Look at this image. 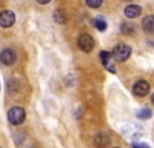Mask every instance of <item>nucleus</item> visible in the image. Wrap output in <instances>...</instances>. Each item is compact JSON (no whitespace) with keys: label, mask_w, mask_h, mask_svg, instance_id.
Masks as SVG:
<instances>
[{"label":"nucleus","mask_w":154,"mask_h":148,"mask_svg":"<svg viewBox=\"0 0 154 148\" xmlns=\"http://www.w3.org/2000/svg\"><path fill=\"white\" fill-rule=\"evenodd\" d=\"M102 2H103V0H86V5L89 8H99L102 5Z\"/></svg>","instance_id":"4468645a"},{"label":"nucleus","mask_w":154,"mask_h":148,"mask_svg":"<svg viewBox=\"0 0 154 148\" xmlns=\"http://www.w3.org/2000/svg\"><path fill=\"white\" fill-rule=\"evenodd\" d=\"M79 48L82 49V51H85V53L91 51V49L94 48V39H93V35H89L86 32L80 34V37H79Z\"/></svg>","instance_id":"7ed1b4c3"},{"label":"nucleus","mask_w":154,"mask_h":148,"mask_svg":"<svg viewBox=\"0 0 154 148\" xmlns=\"http://www.w3.org/2000/svg\"><path fill=\"white\" fill-rule=\"evenodd\" d=\"M100 60H102V63H103V66L111 71V72H116V66L112 65V60H111V54L108 51H102L100 53Z\"/></svg>","instance_id":"0eeeda50"},{"label":"nucleus","mask_w":154,"mask_h":148,"mask_svg":"<svg viewBox=\"0 0 154 148\" xmlns=\"http://www.w3.org/2000/svg\"><path fill=\"white\" fill-rule=\"evenodd\" d=\"M16 59H17V54H16L14 49H11V48L3 49L2 54H0V62H2L3 65H6V66H9V65L14 63Z\"/></svg>","instance_id":"20e7f679"},{"label":"nucleus","mask_w":154,"mask_h":148,"mask_svg":"<svg viewBox=\"0 0 154 148\" xmlns=\"http://www.w3.org/2000/svg\"><path fill=\"white\" fill-rule=\"evenodd\" d=\"M130 56H131V48L125 43H119L112 49V57L117 62H125L126 59H130Z\"/></svg>","instance_id":"f257e3e1"},{"label":"nucleus","mask_w":154,"mask_h":148,"mask_svg":"<svg viewBox=\"0 0 154 148\" xmlns=\"http://www.w3.org/2000/svg\"><path fill=\"white\" fill-rule=\"evenodd\" d=\"M151 100H152V103H154V94H152V97H151Z\"/></svg>","instance_id":"a211bd4d"},{"label":"nucleus","mask_w":154,"mask_h":148,"mask_svg":"<svg viewBox=\"0 0 154 148\" xmlns=\"http://www.w3.org/2000/svg\"><path fill=\"white\" fill-rule=\"evenodd\" d=\"M140 119H149L151 116H152V113H151V109H148V108H143L142 111H139V114H137Z\"/></svg>","instance_id":"ddd939ff"},{"label":"nucleus","mask_w":154,"mask_h":148,"mask_svg":"<svg viewBox=\"0 0 154 148\" xmlns=\"http://www.w3.org/2000/svg\"><path fill=\"white\" fill-rule=\"evenodd\" d=\"M94 143L99 146V148H103L109 143V136L106 133H99L96 137H94Z\"/></svg>","instance_id":"1a4fd4ad"},{"label":"nucleus","mask_w":154,"mask_h":148,"mask_svg":"<svg viewBox=\"0 0 154 148\" xmlns=\"http://www.w3.org/2000/svg\"><path fill=\"white\" fill-rule=\"evenodd\" d=\"M35 2H37V3H40V5H48L51 0H35Z\"/></svg>","instance_id":"f3484780"},{"label":"nucleus","mask_w":154,"mask_h":148,"mask_svg":"<svg viewBox=\"0 0 154 148\" xmlns=\"http://www.w3.org/2000/svg\"><path fill=\"white\" fill-rule=\"evenodd\" d=\"M14 22H16V16H14V12H12V11H3V12H0V26H2V28L12 26Z\"/></svg>","instance_id":"39448f33"},{"label":"nucleus","mask_w":154,"mask_h":148,"mask_svg":"<svg viewBox=\"0 0 154 148\" xmlns=\"http://www.w3.org/2000/svg\"><path fill=\"white\" fill-rule=\"evenodd\" d=\"M8 120L12 125H20L25 120V109L22 106H14L8 111Z\"/></svg>","instance_id":"f03ea898"},{"label":"nucleus","mask_w":154,"mask_h":148,"mask_svg":"<svg viewBox=\"0 0 154 148\" xmlns=\"http://www.w3.org/2000/svg\"><path fill=\"white\" fill-rule=\"evenodd\" d=\"M133 93L136 94V96H146L148 93H149V83L146 82V80H139V82H136L134 83V86H133Z\"/></svg>","instance_id":"423d86ee"},{"label":"nucleus","mask_w":154,"mask_h":148,"mask_svg":"<svg viewBox=\"0 0 154 148\" xmlns=\"http://www.w3.org/2000/svg\"><path fill=\"white\" fill-rule=\"evenodd\" d=\"M142 26L146 32H154V16H148L143 19L142 22Z\"/></svg>","instance_id":"9d476101"},{"label":"nucleus","mask_w":154,"mask_h":148,"mask_svg":"<svg viewBox=\"0 0 154 148\" xmlns=\"http://www.w3.org/2000/svg\"><path fill=\"white\" fill-rule=\"evenodd\" d=\"M122 29H123L125 32H133V31H134L133 28H130V26H128V25H123V26H122Z\"/></svg>","instance_id":"dca6fc26"},{"label":"nucleus","mask_w":154,"mask_h":148,"mask_svg":"<svg viewBox=\"0 0 154 148\" xmlns=\"http://www.w3.org/2000/svg\"><path fill=\"white\" fill-rule=\"evenodd\" d=\"M54 20L57 23H65L66 22V17H65V14H63L62 11H56L54 12Z\"/></svg>","instance_id":"f8f14e48"},{"label":"nucleus","mask_w":154,"mask_h":148,"mask_svg":"<svg viewBox=\"0 0 154 148\" xmlns=\"http://www.w3.org/2000/svg\"><path fill=\"white\" fill-rule=\"evenodd\" d=\"M94 26L99 29V31H105L106 29V23L103 19H94Z\"/></svg>","instance_id":"9b49d317"},{"label":"nucleus","mask_w":154,"mask_h":148,"mask_svg":"<svg viewBox=\"0 0 154 148\" xmlns=\"http://www.w3.org/2000/svg\"><path fill=\"white\" fill-rule=\"evenodd\" d=\"M140 14H142V8H140L139 5H128L125 8V16L128 19H136Z\"/></svg>","instance_id":"6e6552de"},{"label":"nucleus","mask_w":154,"mask_h":148,"mask_svg":"<svg viewBox=\"0 0 154 148\" xmlns=\"http://www.w3.org/2000/svg\"><path fill=\"white\" fill-rule=\"evenodd\" d=\"M133 148H149L146 143H133Z\"/></svg>","instance_id":"2eb2a0df"},{"label":"nucleus","mask_w":154,"mask_h":148,"mask_svg":"<svg viewBox=\"0 0 154 148\" xmlns=\"http://www.w3.org/2000/svg\"><path fill=\"white\" fill-rule=\"evenodd\" d=\"M116 148H117V146H116Z\"/></svg>","instance_id":"6ab92c4d"}]
</instances>
